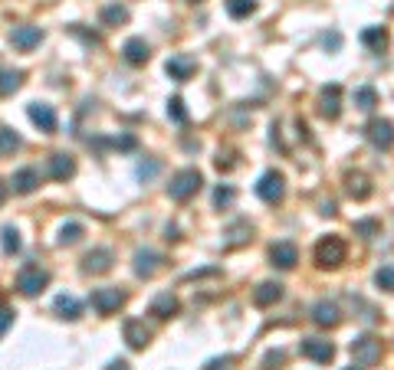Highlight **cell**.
Returning a JSON list of instances; mask_svg holds the SVG:
<instances>
[{
	"label": "cell",
	"mask_w": 394,
	"mask_h": 370,
	"mask_svg": "<svg viewBox=\"0 0 394 370\" xmlns=\"http://www.w3.org/2000/svg\"><path fill=\"white\" fill-rule=\"evenodd\" d=\"M204 177L201 171H194V167H187V171H178L171 177V184H168V197L178 200V203H184V200H191L197 190H201Z\"/></svg>",
	"instance_id": "cell-1"
},
{
	"label": "cell",
	"mask_w": 394,
	"mask_h": 370,
	"mask_svg": "<svg viewBox=\"0 0 394 370\" xmlns=\"http://www.w3.org/2000/svg\"><path fill=\"white\" fill-rule=\"evenodd\" d=\"M345 243L338 236H326L316 243V266L319 269H338L342 262H345Z\"/></svg>",
	"instance_id": "cell-2"
},
{
	"label": "cell",
	"mask_w": 394,
	"mask_h": 370,
	"mask_svg": "<svg viewBox=\"0 0 394 370\" xmlns=\"http://www.w3.org/2000/svg\"><path fill=\"white\" fill-rule=\"evenodd\" d=\"M352 357H355V367L358 370L375 367V364L381 361V341H378V338H371V334H362V338H355V341H352Z\"/></svg>",
	"instance_id": "cell-3"
},
{
	"label": "cell",
	"mask_w": 394,
	"mask_h": 370,
	"mask_svg": "<svg viewBox=\"0 0 394 370\" xmlns=\"http://www.w3.org/2000/svg\"><path fill=\"white\" fill-rule=\"evenodd\" d=\"M257 197L263 200V203H269V207H276L279 200L286 197V177L279 171H266L257 181Z\"/></svg>",
	"instance_id": "cell-4"
},
{
	"label": "cell",
	"mask_w": 394,
	"mask_h": 370,
	"mask_svg": "<svg viewBox=\"0 0 394 370\" xmlns=\"http://www.w3.org/2000/svg\"><path fill=\"white\" fill-rule=\"evenodd\" d=\"M365 134H368V141L375 144L378 151L394 148V125L388 122V118H371V122L365 125Z\"/></svg>",
	"instance_id": "cell-5"
},
{
	"label": "cell",
	"mask_w": 394,
	"mask_h": 370,
	"mask_svg": "<svg viewBox=\"0 0 394 370\" xmlns=\"http://www.w3.org/2000/svg\"><path fill=\"white\" fill-rule=\"evenodd\" d=\"M299 354H302V357H309V361H316V364H328L332 357H335V344L322 341V338H302Z\"/></svg>",
	"instance_id": "cell-6"
},
{
	"label": "cell",
	"mask_w": 394,
	"mask_h": 370,
	"mask_svg": "<svg viewBox=\"0 0 394 370\" xmlns=\"http://www.w3.org/2000/svg\"><path fill=\"white\" fill-rule=\"evenodd\" d=\"M125 305V292L122 288H96L92 292V308L99 314H116Z\"/></svg>",
	"instance_id": "cell-7"
},
{
	"label": "cell",
	"mask_w": 394,
	"mask_h": 370,
	"mask_svg": "<svg viewBox=\"0 0 394 370\" xmlns=\"http://www.w3.org/2000/svg\"><path fill=\"white\" fill-rule=\"evenodd\" d=\"M49 285V276L43 272V269H23L17 276V292L27 295V298H33V295H39L43 288Z\"/></svg>",
	"instance_id": "cell-8"
},
{
	"label": "cell",
	"mask_w": 394,
	"mask_h": 370,
	"mask_svg": "<svg viewBox=\"0 0 394 370\" xmlns=\"http://www.w3.org/2000/svg\"><path fill=\"white\" fill-rule=\"evenodd\" d=\"M319 112H322V118H328V122H335L338 115H342V86H326L322 89V95H319Z\"/></svg>",
	"instance_id": "cell-9"
},
{
	"label": "cell",
	"mask_w": 394,
	"mask_h": 370,
	"mask_svg": "<svg viewBox=\"0 0 394 370\" xmlns=\"http://www.w3.org/2000/svg\"><path fill=\"white\" fill-rule=\"evenodd\" d=\"M27 115H30V122L37 125L39 132H47V134L56 132V112H53V105H47V102H30Z\"/></svg>",
	"instance_id": "cell-10"
},
{
	"label": "cell",
	"mask_w": 394,
	"mask_h": 370,
	"mask_svg": "<svg viewBox=\"0 0 394 370\" xmlns=\"http://www.w3.org/2000/svg\"><path fill=\"white\" fill-rule=\"evenodd\" d=\"M312 321H316L319 328H335V324H342V308H338L335 302L322 298V302L312 305Z\"/></svg>",
	"instance_id": "cell-11"
},
{
	"label": "cell",
	"mask_w": 394,
	"mask_h": 370,
	"mask_svg": "<svg viewBox=\"0 0 394 370\" xmlns=\"http://www.w3.org/2000/svg\"><path fill=\"white\" fill-rule=\"evenodd\" d=\"M161 253H154V249H138L135 253V276L138 279H152L158 269H161Z\"/></svg>",
	"instance_id": "cell-12"
},
{
	"label": "cell",
	"mask_w": 394,
	"mask_h": 370,
	"mask_svg": "<svg viewBox=\"0 0 394 370\" xmlns=\"http://www.w3.org/2000/svg\"><path fill=\"white\" fill-rule=\"evenodd\" d=\"M112 262H116L112 249H92V253H86V259H82V272H89V276H102V272L112 269Z\"/></svg>",
	"instance_id": "cell-13"
},
{
	"label": "cell",
	"mask_w": 394,
	"mask_h": 370,
	"mask_svg": "<svg viewBox=\"0 0 394 370\" xmlns=\"http://www.w3.org/2000/svg\"><path fill=\"white\" fill-rule=\"evenodd\" d=\"M10 43L17 49H23V53H30V49H37L39 43H43V30L39 27H13Z\"/></svg>",
	"instance_id": "cell-14"
},
{
	"label": "cell",
	"mask_w": 394,
	"mask_h": 370,
	"mask_svg": "<svg viewBox=\"0 0 394 370\" xmlns=\"http://www.w3.org/2000/svg\"><path fill=\"white\" fill-rule=\"evenodd\" d=\"M269 262H273L276 269H296L299 249L293 246V243H273V249H269Z\"/></svg>",
	"instance_id": "cell-15"
},
{
	"label": "cell",
	"mask_w": 394,
	"mask_h": 370,
	"mask_svg": "<svg viewBox=\"0 0 394 370\" xmlns=\"http://www.w3.org/2000/svg\"><path fill=\"white\" fill-rule=\"evenodd\" d=\"M73 174H76V158H73V154L59 151L49 158V177H53V181H69Z\"/></svg>",
	"instance_id": "cell-16"
},
{
	"label": "cell",
	"mask_w": 394,
	"mask_h": 370,
	"mask_svg": "<svg viewBox=\"0 0 394 370\" xmlns=\"http://www.w3.org/2000/svg\"><path fill=\"white\" fill-rule=\"evenodd\" d=\"M122 334H125V344L132 351H142V347H148V341H152V331L144 328V321H125Z\"/></svg>",
	"instance_id": "cell-17"
},
{
	"label": "cell",
	"mask_w": 394,
	"mask_h": 370,
	"mask_svg": "<svg viewBox=\"0 0 394 370\" xmlns=\"http://www.w3.org/2000/svg\"><path fill=\"white\" fill-rule=\"evenodd\" d=\"M122 56H125V63H132V66H144L148 56H152V49H148V43H144L142 37H132V39H125Z\"/></svg>",
	"instance_id": "cell-18"
},
{
	"label": "cell",
	"mask_w": 394,
	"mask_h": 370,
	"mask_svg": "<svg viewBox=\"0 0 394 370\" xmlns=\"http://www.w3.org/2000/svg\"><path fill=\"white\" fill-rule=\"evenodd\" d=\"M164 69H168V76L178 79V82H187V79L194 76V59L191 56H171L168 63H164Z\"/></svg>",
	"instance_id": "cell-19"
},
{
	"label": "cell",
	"mask_w": 394,
	"mask_h": 370,
	"mask_svg": "<svg viewBox=\"0 0 394 370\" xmlns=\"http://www.w3.org/2000/svg\"><path fill=\"white\" fill-rule=\"evenodd\" d=\"M53 312H56L59 318H66V321H76L79 314H82V302H79V298H73V295H56Z\"/></svg>",
	"instance_id": "cell-20"
},
{
	"label": "cell",
	"mask_w": 394,
	"mask_h": 370,
	"mask_svg": "<svg viewBox=\"0 0 394 370\" xmlns=\"http://www.w3.org/2000/svg\"><path fill=\"white\" fill-rule=\"evenodd\" d=\"M279 298H283V285H279V282H260V285H257V292H253V302L260 305V308L276 305Z\"/></svg>",
	"instance_id": "cell-21"
},
{
	"label": "cell",
	"mask_w": 394,
	"mask_h": 370,
	"mask_svg": "<svg viewBox=\"0 0 394 370\" xmlns=\"http://www.w3.org/2000/svg\"><path fill=\"white\" fill-rule=\"evenodd\" d=\"M37 187H39L37 167H23V171L13 174V190H17V193H33Z\"/></svg>",
	"instance_id": "cell-22"
},
{
	"label": "cell",
	"mask_w": 394,
	"mask_h": 370,
	"mask_svg": "<svg viewBox=\"0 0 394 370\" xmlns=\"http://www.w3.org/2000/svg\"><path fill=\"white\" fill-rule=\"evenodd\" d=\"M20 148H23V138H20L13 128L0 125V158H10V154H17Z\"/></svg>",
	"instance_id": "cell-23"
},
{
	"label": "cell",
	"mask_w": 394,
	"mask_h": 370,
	"mask_svg": "<svg viewBox=\"0 0 394 370\" xmlns=\"http://www.w3.org/2000/svg\"><path fill=\"white\" fill-rule=\"evenodd\" d=\"M345 190H348V197H355V200L371 197V184H368L365 174H348V177H345Z\"/></svg>",
	"instance_id": "cell-24"
},
{
	"label": "cell",
	"mask_w": 394,
	"mask_h": 370,
	"mask_svg": "<svg viewBox=\"0 0 394 370\" xmlns=\"http://www.w3.org/2000/svg\"><path fill=\"white\" fill-rule=\"evenodd\" d=\"M20 86H23V72H17V69H0V98L13 95Z\"/></svg>",
	"instance_id": "cell-25"
},
{
	"label": "cell",
	"mask_w": 394,
	"mask_h": 370,
	"mask_svg": "<svg viewBox=\"0 0 394 370\" xmlns=\"http://www.w3.org/2000/svg\"><path fill=\"white\" fill-rule=\"evenodd\" d=\"M174 312H178V298H174L171 292L158 295V298L152 302V314H154V318H171Z\"/></svg>",
	"instance_id": "cell-26"
},
{
	"label": "cell",
	"mask_w": 394,
	"mask_h": 370,
	"mask_svg": "<svg viewBox=\"0 0 394 370\" xmlns=\"http://www.w3.org/2000/svg\"><path fill=\"white\" fill-rule=\"evenodd\" d=\"M362 43H365L368 49H381L388 46V30L385 27H368V30H362Z\"/></svg>",
	"instance_id": "cell-27"
},
{
	"label": "cell",
	"mask_w": 394,
	"mask_h": 370,
	"mask_svg": "<svg viewBox=\"0 0 394 370\" xmlns=\"http://www.w3.org/2000/svg\"><path fill=\"white\" fill-rule=\"evenodd\" d=\"M82 233H86V229H82V223H63V227H59L56 243H59V246H76L79 239H82Z\"/></svg>",
	"instance_id": "cell-28"
},
{
	"label": "cell",
	"mask_w": 394,
	"mask_h": 370,
	"mask_svg": "<svg viewBox=\"0 0 394 370\" xmlns=\"http://www.w3.org/2000/svg\"><path fill=\"white\" fill-rule=\"evenodd\" d=\"M125 20H128V10L122 7V4H109V7L102 10V23H106V27H122Z\"/></svg>",
	"instance_id": "cell-29"
},
{
	"label": "cell",
	"mask_w": 394,
	"mask_h": 370,
	"mask_svg": "<svg viewBox=\"0 0 394 370\" xmlns=\"http://www.w3.org/2000/svg\"><path fill=\"white\" fill-rule=\"evenodd\" d=\"M253 10H257V0H227V13H230L233 20L250 17Z\"/></svg>",
	"instance_id": "cell-30"
},
{
	"label": "cell",
	"mask_w": 394,
	"mask_h": 370,
	"mask_svg": "<svg viewBox=\"0 0 394 370\" xmlns=\"http://www.w3.org/2000/svg\"><path fill=\"white\" fill-rule=\"evenodd\" d=\"M355 105L362 108V112H371L378 105V92L371 86H362V89H355Z\"/></svg>",
	"instance_id": "cell-31"
},
{
	"label": "cell",
	"mask_w": 394,
	"mask_h": 370,
	"mask_svg": "<svg viewBox=\"0 0 394 370\" xmlns=\"http://www.w3.org/2000/svg\"><path fill=\"white\" fill-rule=\"evenodd\" d=\"M0 243H4V253H7V256L20 253V233L13 227H4V233H0Z\"/></svg>",
	"instance_id": "cell-32"
},
{
	"label": "cell",
	"mask_w": 394,
	"mask_h": 370,
	"mask_svg": "<svg viewBox=\"0 0 394 370\" xmlns=\"http://www.w3.org/2000/svg\"><path fill=\"white\" fill-rule=\"evenodd\" d=\"M375 285L381 292H394V266H381L375 272Z\"/></svg>",
	"instance_id": "cell-33"
},
{
	"label": "cell",
	"mask_w": 394,
	"mask_h": 370,
	"mask_svg": "<svg viewBox=\"0 0 394 370\" xmlns=\"http://www.w3.org/2000/svg\"><path fill=\"white\" fill-rule=\"evenodd\" d=\"M168 118L171 122H178V125H184L187 122V112H184V102L174 95V98H168Z\"/></svg>",
	"instance_id": "cell-34"
},
{
	"label": "cell",
	"mask_w": 394,
	"mask_h": 370,
	"mask_svg": "<svg viewBox=\"0 0 394 370\" xmlns=\"http://www.w3.org/2000/svg\"><path fill=\"white\" fill-rule=\"evenodd\" d=\"M355 233H358V236H365V239H371V236H378V233H381V223H378V219H358Z\"/></svg>",
	"instance_id": "cell-35"
},
{
	"label": "cell",
	"mask_w": 394,
	"mask_h": 370,
	"mask_svg": "<svg viewBox=\"0 0 394 370\" xmlns=\"http://www.w3.org/2000/svg\"><path fill=\"white\" fill-rule=\"evenodd\" d=\"M233 197H237V190H233V187H217V190H214V207H230V203H233Z\"/></svg>",
	"instance_id": "cell-36"
},
{
	"label": "cell",
	"mask_w": 394,
	"mask_h": 370,
	"mask_svg": "<svg viewBox=\"0 0 394 370\" xmlns=\"http://www.w3.org/2000/svg\"><path fill=\"white\" fill-rule=\"evenodd\" d=\"M158 167H161L158 161H142L138 167H135V174H138V181H152L154 174H158Z\"/></svg>",
	"instance_id": "cell-37"
},
{
	"label": "cell",
	"mask_w": 394,
	"mask_h": 370,
	"mask_svg": "<svg viewBox=\"0 0 394 370\" xmlns=\"http://www.w3.org/2000/svg\"><path fill=\"white\" fill-rule=\"evenodd\" d=\"M283 361H286V354L283 351H269L266 357H263V370H276Z\"/></svg>",
	"instance_id": "cell-38"
},
{
	"label": "cell",
	"mask_w": 394,
	"mask_h": 370,
	"mask_svg": "<svg viewBox=\"0 0 394 370\" xmlns=\"http://www.w3.org/2000/svg\"><path fill=\"white\" fill-rule=\"evenodd\" d=\"M10 324H13V312H10V308H0V338L7 334Z\"/></svg>",
	"instance_id": "cell-39"
},
{
	"label": "cell",
	"mask_w": 394,
	"mask_h": 370,
	"mask_svg": "<svg viewBox=\"0 0 394 370\" xmlns=\"http://www.w3.org/2000/svg\"><path fill=\"white\" fill-rule=\"evenodd\" d=\"M230 357H217V361H211V364H207V367H204V370H230Z\"/></svg>",
	"instance_id": "cell-40"
},
{
	"label": "cell",
	"mask_w": 394,
	"mask_h": 370,
	"mask_svg": "<svg viewBox=\"0 0 394 370\" xmlns=\"http://www.w3.org/2000/svg\"><path fill=\"white\" fill-rule=\"evenodd\" d=\"M322 43H326V49H338V46H342V37H338V33H326V37H322Z\"/></svg>",
	"instance_id": "cell-41"
},
{
	"label": "cell",
	"mask_w": 394,
	"mask_h": 370,
	"mask_svg": "<svg viewBox=\"0 0 394 370\" xmlns=\"http://www.w3.org/2000/svg\"><path fill=\"white\" fill-rule=\"evenodd\" d=\"M322 217H335V203H332V200L322 203Z\"/></svg>",
	"instance_id": "cell-42"
},
{
	"label": "cell",
	"mask_w": 394,
	"mask_h": 370,
	"mask_svg": "<svg viewBox=\"0 0 394 370\" xmlns=\"http://www.w3.org/2000/svg\"><path fill=\"white\" fill-rule=\"evenodd\" d=\"M106 370H128V364H125V361H112Z\"/></svg>",
	"instance_id": "cell-43"
},
{
	"label": "cell",
	"mask_w": 394,
	"mask_h": 370,
	"mask_svg": "<svg viewBox=\"0 0 394 370\" xmlns=\"http://www.w3.org/2000/svg\"><path fill=\"white\" fill-rule=\"evenodd\" d=\"M4 200H7V184L0 181V203H4Z\"/></svg>",
	"instance_id": "cell-44"
},
{
	"label": "cell",
	"mask_w": 394,
	"mask_h": 370,
	"mask_svg": "<svg viewBox=\"0 0 394 370\" xmlns=\"http://www.w3.org/2000/svg\"><path fill=\"white\" fill-rule=\"evenodd\" d=\"M348 370H355V367H348Z\"/></svg>",
	"instance_id": "cell-45"
}]
</instances>
